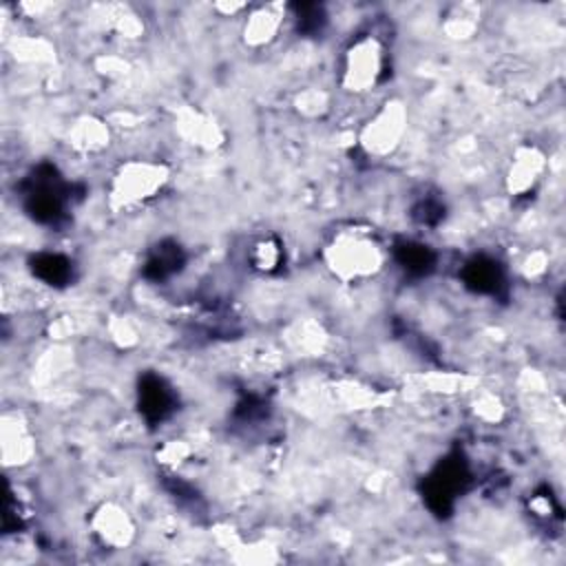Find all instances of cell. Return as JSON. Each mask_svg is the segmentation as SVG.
<instances>
[{"label": "cell", "mask_w": 566, "mask_h": 566, "mask_svg": "<svg viewBox=\"0 0 566 566\" xmlns=\"http://www.w3.org/2000/svg\"><path fill=\"white\" fill-rule=\"evenodd\" d=\"M329 276L343 285H356L376 279L387 265V250L371 230L340 228L321 250Z\"/></svg>", "instance_id": "1"}, {"label": "cell", "mask_w": 566, "mask_h": 566, "mask_svg": "<svg viewBox=\"0 0 566 566\" xmlns=\"http://www.w3.org/2000/svg\"><path fill=\"white\" fill-rule=\"evenodd\" d=\"M172 179V168L155 157H130L111 172L106 206L113 214L135 210L164 192Z\"/></svg>", "instance_id": "2"}, {"label": "cell", "mask_w": 566, "mask_h": 566, "mask_svg": "<svg viewBox=\"0 0 566 566\" xmlns=\"http://www.w3.org/2000/svg\"><path fill=\"white\" fill-rule=\"evenodd\" d=\"M409 130V106L400 97H387L378 108L363 122L356 146L369 159H387L400 146Z\"/></svg>", "instance_id": "3"}, {"label": "cell", "mask_w": 566, "mask_h": 566, "mask_svg": "<svg viewBox=\"0 0 566 566\" xmlns=\"http://www.w3.org/2000/svg\"><path fill=\"white\" fill-rule=\"evenodd\" d=\"M385 55V44L374 33H363L352 40L340 60V91L347 95H365L376 88L382 77Z\"/></svg>", "instance_id": "4"}, {"label": "cell", "mask_w": 566, "mask_h": 566, "mask_svg": "<svg viewBox=\"0 0 566 566\" xmlns=\"http://www.w3.org/2000/svg\"><path fill=\"white\" fill-rule=\"evenodd\" d=\"M88 528L95 542L111 551H126L137 539V522L117 500L99 502L88 515Z\"/></svg>", "instance_id": "5"}, {"label": "cell", "mask_w": 566, "mask_h": 566, "mask_svg": "<svg viewBox=\"0 0 566 566\" xmlns=\"http://www.w3.org/2000/svg\"><path fill=\"white\" fill-rule=\"evenodd\" d=\"M172 128L175 135L184 139V144L197 150L212 153L226 144V128L217 122V117L190 104L177 106L172 111Z\"/></svg>", "instance_id": "6"}, {"label": "cell", "mask_w": 566, "mask_h": 566, "mask_svg": "<svg viewBox=\"0 0 566 566\" xmlns=\"http://www.w3.org/2000/svg\"><path fill=\"white\" fill-rule=\"evenodd\" d=\"M548 168L546 153L535 144H520L511 153L504 172V188L511 197H524L537 188Z\"/></svg>", "instance_id": "7"}, {"label": "cell", "mask_w": 566, "mask_h": 566, "mask_svg": "<svg viewBox=\"0 0 566 566\" xmlns=\"http://www.w3.org/2000/svg\"><path fill=\"white\" fill-rule=\"evenodd\" d=\"M0 453L7 469H22L33 462L38 440L29 420L18 411H4L0 422Z\"/></svg>", "instance_id": "8"}, {"label": "cell", "mask_w": 566, "mask_h": 566, "mask_svg": "<svg viewBox=\"0 0 566 566\" xmlns=\"http://www.w3.org/2000/svg\"><path fill=\"white\" fill-rule=\"evenodd\" d=\"M287 20V7L283 2H268L248 7V15L241 24V42L250 51L268 49L279 40Z\"/></svg>", "instance_id": "9"}, {"label": "cell", "mask_w": 566, "mask_h": 566, "mask_svg": "<svg viewBox=\"0 0 566 566\" xmlns=\"http://www.w3.org/2000/svg\"><path fill=\"white\" fill-rule=\"evenodd\" d=\"M113 126L106 117L80 115L66 130V144L75 155H99L111 146Z\"/></svg>", "instance_id": "10"}, {"label": "cell", "mask_w": 566, "mask_h": 566, "mask_svg": "<svg viewBox=\"0 0 566 566\" xmlns=\"http://www.w3.org/2000/svg\"><path fill=\"white\" fill-rule=\"evenodd\" d=\"M228 551V557L237 564H276L281 562L279 551L268 542H245L241 537H221L219 539Z\"/></svg>", "instance_id": "11"}, {"label": "cell", "mask_w": 566, "mask_h": 566, "mask_svg": "<svg viewBox=\"0 0 566 566\" xmlns=\"http://www.w3.org/2000/svg\"><path fill=\"white\" fill-rule=\"evenodd\" d=\"M281 259H283V248L276 239L272 237H263L259 241L252 243V250H250V263L256 272H263V274H270L274 270H279L281 265Z\"/></svg>", "instance_id": "12"}, {"label": "cell", "mask_w": 566, "mask_h": 566, "mask_svg": "<svg viewBox=\"0 0 566 566\" xmlns=\"http://www.w3.org/2000/svg\"><path fill=\"white\" fill-rule=\"evenodd\" d=\"M108 334H111L113 343L122 349L135 347L139 340L137 325L128 316H113V321L108 323Z\"/></svg>", "instance_id": "13"}, {"label": "cell", "mask_w": 566, "mask_h": 566, "mask_svg": "<svg viewBox=\"0 0 566 566\" xmlns=\"http://www.w3.org/2000/svg\"><path fill=\"white\" fill-rule=\"evenodd\" d=\"M327 104H329V97H327L323 91H316V88L303 91V93H298V97H296V108H298V113H303L305 117H316V115L325 113V111H327Z\"/></svg>", "instance_id": "14"}, {"label": "cell", "mask_w": 566, "mask_h": 566, "mask_svg": "<svg viewBox=\"0 0 566 566\" xmlns=\"http://www.w3.org/2000/svg\"><path fill=\"white\" fill-rule=\"evenodd\" d=\"M473 411H475V416H478L480 420H484V422H497V420L502 418V413H504V407H502V402H500L497 396H493V394H480V396L475 398V402H473Z\"/></svg>", "instance_id": "15"}, {"label": "cell", "mask_w": 566, "mask_h": 566, "mask_svg": "<svg viewBox=\"0 0 566 566\" xmlns=\"http://www.w3.org/2000/svg\"><path fill=\"white\" fill-rule=\"evenodd\" d=\"M190 455V447L184 440H168L159 451L157 458L166 467H181Z\"/></svg>", "instance_id": "16"}]
</instances>
